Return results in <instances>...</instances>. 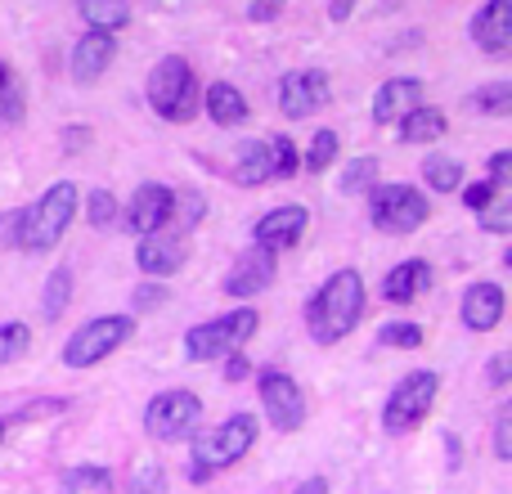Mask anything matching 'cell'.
Segmentation results:
<instances>
[{
    "label": "cell",
    "mask_w": 512,
    "mask_h": 494,
    "mask_svg": "<svg viewBox=\"0 0 512 494\" xmlns=\"http://www.w3.org/2000/svg\"><path fill=\"white\" fill-rule=\"evenodd\" d=\"M135 494H162V472L158 468H144L135 477Z\"/></svg>",
    "instance_id": "7bdbcfd3"
},
{
    "label": "cell",
    "mask_w": 512,
    "mask_h": 494,
    "mask_svg": "<svg viewBox=\"0 0 512 494\" xmlns=\"http://www.w3.org/2000/svg\"><path fill=\"white\" fill-rule=\"evenodd\" d=\"M135 261H140L144 274H153V279H162V274H176L180 265H185V247L180 239H171V234L153 230L140 239V252H135Z\"/></svg>",
    "instance_id": "ffe728a7"
},
{
    "label": "cell",
    "mask_w": 512,
    "mask_h": 494,
    "mask_svg": "<svg viewBox=\"0 0 512 494\" xmlns=\"http://www.w3.org/2000/svg\"><path fill=\"white\" fill-rule=\"evenodd\" d=\"M472 41L486 54L512 50V0H490V5H481V14L472 18Z\"/></svg>",
    "instance_id": "2e32d148"
},
{
    "label": "cell",
    "mask_w": 512,
    "mask_h": 494,
    "mask_svg": "<svg viewBox=\"0 0 512 494\" xmlns=\"http://www.w3.org/2000/svg\"><path fill=\"white\" fill-rule=\"evenodd\" d=\"M459 189H463V203H468L472 212H490V203H495V194H499L490 180H477V185H459Z\"/></svg>",
    "instance_id": "d590c367"
},
{
    "label": "cell",
    "mask_w": 512,
    "mask_h": 494,
    "mask_svg": "<svg viewBox=\"0 0 512 494\" xmlns=\"http://www.w3.org/2000/svg\"><path fill=\"white\" fill-rule=\"evenodd\" d=\"M486 230L490 234H508L512 230V203L495 207V212H486Z\"/></svg>",
    "instance_id": "ab89813d"
},
{
    "label": "cell",
    "mask_w": 512,
    "mask_h": 494,
    "mask_svg": "<svg viewBox=\"0 0 512 494\" xmlns=\"http://www.w3.org/2000/svg\"><path fill=\"white\" fill-rule=\"evenodd\" d=\"M77 203H81V194H77L72 180L50 185L32 207H23V221H18V247H23V252H50V247L63 239V230L72 225V216H77Z\"/></svg>",
    "instance_id": "7a4b0ae2"
},
{
    "label": "cell",
    "mask_w": 512,
    "mask_h": 494,
    "mask_svg": "<svg viewBox=\"0 0 512 494\" xmlns=\"http://www.w3.org/2000/svg\"><path fill=\"white\" fill-rule=\"evenodd\" d=\"M23 122V86H18L14 68L0 63V126H18Z\"/></svg>",
    "instance_id": "484cf974"
},
{
    "label": "cell",
    "mask_w": 512,
    "mask_h": 494,
    "mask_svg": "<svg viewBox=\"0 0 512 494\" xmlns=\"http://www.w3.org/2000/svg\"><path fill=\"white\" fill-rule=\"evenodd\" d=\"M382 346H396V351H418L423 346V328L418 324H382Z\"/></svg>",
    "instance_id": "d6a6232c"
},
{
    "label": "cell",
    "mask_w": 512,
    "mask_h": 494,
    "mask_svg": "<svg viewBox=\"0 0 512 494\" xmlns=\"http://www.w3.org/2000/svg\"><path fill=\"white\" fill-rule=\"evenodd\" d=\"M86 212H90V225H99V230H104V225L117 221V198L108 194V189H95V194L86 198Z\"/></svg>",
    "instance_id": "e575fe53"
},
{
    "label": "cell",
    "mask_w": 512,
    "mask_h": 494,
    "mask_svg": "<svg viewBox=\"0 0 512 494\" xmlns=\"http://www.w3.org/2000/svg\"><path fill=\"white\" fill-rule=\"evenodd\" d=\"M131 333H135L131 315H99V319H90L86 328H77V333L68 337V346H63V364H68V369H90V364L108 360L117 346L131 342Z\"/></svg>",
    "instance_id": "52a82bcc"
},
{
    "label": "cell",
    "mask_w": 512,
    "mask_h": 494,
    "mask_svg": "<svg viewBox=\"0 0 512 494\" xmlns=\"http://www.w3.org/2000/svg\"><path fill=\"white\" fill-rule=\"evenodd\" d=\"M499 319H504V288L499 283H472L463 292V324L472 333H490Z\"/></svg>",
    "instance_id": "d6986e66"
},
{
    "label": "cell",
    "mask_w": 512,
    "mask_h": 494,
    "mask_svg": "<svg viewBox=\"0 0 512 494\" xmlns=\"http://www.w3.org/2000/svg\"><path fill=\"white\" fill-rule=\"evenodd\" d=\"M364 315V279L355 270H337L333 279H324V288L310 297L306 306V324L310 337L319 346H333L360 324Z\"/></svg>",
    "instance_id": "6da1fadb"
},
{
    "label": "cell",
    "mask_w": 512,
    "mask_h": 494,
    "mask_svg": "<svg viewBox=\"0 0 512 494\" xmlns=\"http://www.w3.org/2000/svg\"><path fill=\"white\" fill-rule=\"evenodd\" d=\"M167 301V288H158V283H144V288H135V310H153Z\"/></svg>",
    "instance_id": "f35d334b"
},
{
    "label": "cell",
    "mask_w": 512,
    "mask_h": 494,
    "mask_svg": "<svg viewBox=\"0 0 512 494\" xmlns=\"http://www.w3.org/2000/svg\"><path fill=\"white\" fill-rule=\"evenodd\" d=\"M468 108L486 117H508L512 113V81H495V86H481L468 95Z\"/></svg>",
    "instance_id": "d4e9b609"
},
{
    "label": "cell",
    "mask_w": 512,
    "mask_h": 494,
    "mask_svg": "<svg viewBox=\"0 0 512 494\" xmlns=\"http://www.w3.org/2000/svg\"><path fill=\"white\" fill-rule=\"evenodd\" d=\"M436 396H441V378L432 369H418V373H405V378L391 387L387 396V409H382V427L387 436H405L432 414Z\"/></svg>",
    "instance_id": "5b68a950"
},
{
    "label": "cell",
    "mask_w": 512,
    "mask_h": 494,
    "mask_svg": "<svg viewBox=\"0 0 512 494\" xmlns=\"http://www.w3.org/2000/svg\"><path fill=\"white\" fill-rule=\"evenodd\" d=\"M113 486V472L108 468H72L63 477V494H81V490H104Z\"/></svg>",
    "instance_id": "4dcf8cb0"
},
{
    "label": "cell",
    "mask_w": 512,
    "mask_h": 494,
    "mask_svg": "<svg viewBox=\"0 0 512 494\" xmlns=\"http://www.w3.org/2000/svg\"><path fill=\"white\" fill-rule=\"evenodd\" d=\"M81 18H86L95 32H117L131 18V5L126 0H81Z\"/></svg>",
    "instance_id": "cb8c5ba5"
},
{
    "label": "cell",
    "mask_w": 512,
    "mask_h": 494,
    "mask_svg": "<svg viewBox=\"0 0 512 494\" xmlns=\"http://www.w3.org/2000/svg\"><path fill=\"white\" fill-rule=\"evenodd\" d=\"M171 189L167 185H140V194L131 198V207H126V230L131 234H153L162 230V225L171 221Z\"/></svg>",
    "instance_id": "9a60e30c"
},
{
    "label": "cell",
    "mask_w": 512,
    "mask_h": 494,
    "mask_svg": "<svg viewBox=\"0 0 512 494\" xmlns=\"http://www.w3.org/2000/svg\"><path fill=\"white\" fill-rule=\"evenodd\" d=\"M149 104L153 113H162L167 122H189L198 113V77L189 68V59L167 54L158 68L149 72Z\"/></svg>",
    "instance_id": "277c9868"
},
{
    "label": "cell",
    "mask_w": 512,
    "mask_h": 494,
    "mask_svg": "<svg viewBox=\"0 0 512 494\" xmlns=\"http://www.w3.org/2000/svg\"><path fill=\"white\" fill-rule=\"evenodd\" d=\"M27 346H32L27 324H0V364H14Z\"/></svg>",
    "instance_id": "1f68e13d"
},
{
    "label": "cell",
    "mask_w": 512,
    "mask_h": 494,
    "mask_svg": "<svg viewBox=\"0 0 512 494\" xmlns=\"http://www.w3.org/2000/svg\"><path fill=\"white\" fill-rule=\"evenodd\" d=\"M274 283V252L270 247H248V252L234 261V270L225 274V292L230 297H256V292H265Z\"/></svg>",
    "instance_id": "4fadbf2b"
},
{
    "label": "cell",
    "mask_w": 512,
    "mask_h": 494,
    "mask_svg": "<svg viewBox=\"0 0 512 494\" xmlns=\"http://www.w3.org/2000/svg\"><path fill=\"white\" fill-rule=\"evenodd\" d=\"M203 104H207V117H212L216 126H243V122H248V99H243V90L230 86V81L207 86Z\"/></svg>",
    "instance_id": "7402d4cb"
},
{
    "label": "cell",
    "mask_w": 512,
    "mask_h": 494,
    "mask_svg": "<svg viewBox=\"0 0 512 494\" xmlns=\"http://www.w3.org/2000/svg\"><path fill=\"white\" fill-rule=\"evenodd\" d=\"M490 185H495L499 194L512 185V153H495V158H490Z\"/></svg>",
    "instance_id": "74e56055"
},
{
    "label": "cell",
    "mask_w": 512,
    "mask_h": 494,
    "mask_svg": "<svg viewBox=\"0 0 512 494\" xmlns=\"http://www.w3.org/2000/svg\"><path fill=\"white\" fill-rule=\"evenodd\" d=\"M337 149H342V144H337V135H333V131H315V140H310V153L301 158V167L315 171V176H319V171H328V162L337 158Z\"/></svg>",
    "instance_id": "f1b7e54d"
},
{
    "label": "cell",
    "mask_w": 512,
    "mask_h": 494,
    "mask_svg": "<svg viewBox=\"0 0 512 494\" xmlns=\"http://www.w3.org/2000/svg\"><path fill=\"white\" fill-rule=\"evenodd\" d=\"M256 310H234V315H225V319H212V324H198V328H189V337H185V355L189 360H221V355H230V351H239L243 342L256 333Z\"/></svg>",
    "instance_id": "ba28073f"
},
{
    "label": "cell",
    "mask_w": 512,
    "mask_h": 494,
    "mask_svg": "<svg viewBox=\"0 0 512 494\" xmlns=\"http://www.w3.org/2000/svg\"><path fill=\"white\" fill-rule=\"evenodd\" d=\"M418 95H423V86H418L414 77L382 81L378 95H373V122H378V126H396L409 108H418Z\"/></svg>",
    "instance_id": "ac0fdd59"
},
{
    "label": "cell",
    "mask_w": 512,
    "mask_h": 494,
    "mask_svg": "<svg viewBox=\"0 0 512 494\" xmlns=\"http://www.w3.org/2000/svg\"><path fill=\"white\" fill-rule=\"evenodd\" d=\"M495 454L499 459H512V409L504 405L495 418Z\"/></svg>",
    "instance_id": "8d00e7d4"
},
{
    "label": "cell",
    "mask_w": 512,
    "mask_h": 494,
    "mask_svg": "<svg viewBox=\"0 0 512 494\" xmlns=\"http://www.w3.org/2000/svg\"><path fill=\"white\" fill-rule=\"evenodd\" d=\"M306 207H274L270 216H261L252 230V239L261 247H270V252H283V247H297L306 239Z\"/></svg>",
    "instance_id": "5bb4252c"
},
{
    "label": "cell",
    "mask_w": 512,
    "mask_h": 494,
    "mask_svg": "<svg viewBox=\"0 0 512 494\" xmlns=\"http://www.w3.org/2000/svg\"><path fill=\"white\" fill-rule=\"evenodd\" d=\"M113 59H117V36L113 32H95V27H90V32L72 45V77L95 81V77H104V68Z\"/></svg>",
    "instance_id": "e0dca14e"
},
{
    "label": "cell",
    "mask_w": 512,
    "mask_h": 494,
    "mask_svg": "<svg viewBox=\"0 0 512 494\" xmlns=\"http://www.w3.org/2000/svg\"><path fill=\"white\" fill-rule=\"evenodd\" d=\"M279 9H283V0H256L248 9V18L252 23H270V18H279Z\"/></svg>",
    "instance_id": "b9f144b4"
},
{
    "label": "cell",
    "mask_w": 512,
    "mask_h": 494,
    "mask_svg": "<svg viewBox=\"0 0 512 494\" xmlns=\"http://www.w3.org/2000/svg\"><path fill=\"white\" fill-rule=\"evenodd\" d=\"M351 5H355V0H333V5H328V18H333V23L351 18Z\"/></svg>",
    "instance_id": "bcb514c9"
},
{
    "label": "cell",
    "mask_w": 512,
    "mask_h": 494,
    "mask_svg": "<svg viewBox=\"0 0 512 494\" xmlns=\"http://www.w3.org/2000/svg\"><path fill=\"white\" fill-rule=\"evenodd\" d=\"M297 494H328V481H324V477H310V481H306V486H301Z\"/></svg>",
    "instance_id": "7dc6e473"
},
{
    "label": "cell",
    "mask_w": 512,
    "mask_h": 494,
    "mask_svg": "<svg viewBox=\"0 0 512 494\" xmlns=\"http://www.w3.org/2000/svg\"><path fill=\"white\" fill-rule=\"evenodd\" d=\"M432 265L427 261H405V265H396V270L382 279V297L391 301V306H405V301H414V297H423V292H432Z\"/></svg>",
    "instance_id": "44dd1931"
},
{
    "label": "cell",
    "mask_w": 512,
    "mask_h": 494,
    "mask_svg": "<svg viewBox=\"0 0 512 494\" xmlns=\"http://www.w3.org/2000/svg\"><path fill=\"white\" fill-rule=\"evenodd\" d=\"M301 167L297 144L288 135H270V140H248L239 144V167L234 180L239 185H265V180H292Z\"/></svg>",
    "instance_id": "8992f818"
},
{
    "label": "cell",
    "mask_w": 512,
    "mask_h": 494,
    "mask_svg": "<svg viewBox=\"0 0 512 494\" xmlns=\"http://www.w3.org/2000/svg\"><path fill=\"white\" fill-rule=\"evenodd\" d=\"M252 441H256V418L252 414H234V418H225L221 427H212V432L194 436V463H189V481H194V486L212 481V472L239 463L243 454L252 450Z\"/></svg>",
    "instance_id": "3957f363"
},
{
    "label": "cell",
    "mask_w": 512,
    "mask_h": 494,
    "mask_svg": "<svg viewBox=\"0 0 512 494\" xmlns=\"http://www.w3.org/2000/svg\"><path fill=\"white\" fill-rule=\"evenodd\" d=\"M0 436H5V423H0Z\"/></svg>",
    "instance_id": "c3c4849f"
},
{
    "label": "cell",
    "mask_w": 512,
    "mask_h": 494,
    "mask_svg": "<svg viewBox=\"0 0 512 494\" xmlns=\"http://www.w3.org/2000/svg\"><path fill=\"white\" fill-rule=\"evenodd\" d=\"M423 180L436 189V194H454V189L463 185V167L454 158H441V153H432V158L423 162Z\"/></svg>",
    "instance_id": "4316f807"
},
{
    "label": "cell",
    "mask_w": 512,
    "mask_h": 494,
    "mask_svg": "<svg viewBox=\"0 0 512 494\" xmlns=\"http://www.w3.org/2000/svg\"><path fill=\"white\" fill-rule=\"evenodd\" d=\"M18 221H23V212H9V216H0V243L18 247Z\"/></svg>",
    "instance_id": "ee69618b"
},
{
    "label": "cell",
    "mask_w": 512,
    "mask_h": 494,
    "mask_svg": "<svg viewBox=\"0 0 512 494\" xmlns=\"http://www.w3.org/2000/svg\"><path fill=\"white\" fill-rule=\"evenodd\" d=\"M198 418H203V400L194 391H162L144 409V432L158 441H185L198 427Z\"/></svg>",
    "instance_id": "9c48e42d"
},
{
    "label": "cell",
    "mask_w": 512,
    "mask_h": 494,
    "mask_svg": "<svg viewBox=\"0 0 512 494\" xmlns=\"http://www.w3.org/2000/svg\"><path fill=\"white\" fill-rule=\"evenodd\" d=\"M261 409L279 432H297L306 423V396L301 387L288 378V373H261Z\"/></svg>",
    "instance_id": "8fae6325"
},
{
    "label": "cell",
    "mask_w": 512,
    "mask_h": 494,
    "mask_svg": "<svg viewBox=\"0 0 512 494\" xmlns=\"http://www.w3.org/2000/svg\"><path fill=\"white\" fill-rule=\"evenodd\" d=\"M450 131V122H445V113L441 108H409L405 117H400V140L405 144H432V140H441V135Z\"/></svg>",
    "instance_id": "603a6c76"
},
{
    "label": "cell",
    "mask_w": 512,
    "mask_h": 494,
    "mask_svg": "<svg viewBox=\"0 0 512 494\" xmlns=\"http://www.w3.org/2000/svg\"><path fill=\"white\" fill-rule=\"evenodd\" d=\"M203 212H207L203 194H176L171 198V221H180V225H198L203 221Z\"/></svg>",
    "instance_id": "836d02e7"
},
{
    "label": "cell",
    "mask_w": 512,
    "mask_h": 494,
    "mask_svg": "<svg viewBox=\"0 0 512 494\" xmlns=\"http://www.w3.org/2000/svg\"><path fill=\"white\" fill-rule=\"evenodd\" d=\"M427 198L414 185H382L373 189V225L382 234H414L427 221Z\"/></svg>",
    "instance_id": "30bf717a"
},
{
    "label": "cell",
    "mask_w": 512,
    "mask_h": 494,
    "mask_svg": "<svg viewBox=\"0 0 512 494\" xmlns=\"http://www.w3.org/2000/svg\"><path fill=\"white\" fill-rule=\"evenodd\" d=\"M328 99H333V81H328V72H319V68L288 72V77L279 81L283 117H315Z\"/></svg>",
    "instance_id": "7c38bea8"
},
{
    "label": "cell",
    "mask_w": 512,
    "mask_h": 494,
    "mask_svg": "<svg viewBox=\"0 0 512 494\" xmlns=\"http://www.w3.org/2000/svg\"><path fill=\"white\" fill-rule=\"evenodd\" d=\"M72 301V270H54L45 279V297H41V315L45 319H59Z\"/></svg>",
    "instance_id": "83f0119b"
},
{
    "label": "cell",
    "mask_w": 512,
    "mask_h": 494,
    "mask_svg": "<svg viewBox=\"0 0 512 494\" xmlns=\"http://www.w3.org/2000/svg\"><path fill=\"white\" fill-rule=\"evenodd\" d=\"M508 373H512V355H495V360H490V382H495V387H504Z\"/></svg>",
    "instance_id": "f6af8a7d"
},
{
    "label": "cell",
    "mask_w": 512,
    "mask_h": 494,
    "mask_svg": "<svg viewBox=\"0 0 512 494\" xmlns=\"http://www.w3.org/2000/svg\"><path fill=\"white\" fill-rule=\"evenodd\" d=\"M373 180H378V158H355L351 167L342 171V189H346V194H369Z\"/></svg>",
    "instance_id": "f546056e"
},
{
    "label": "cell",
    "mask_w": 512,
    "mask_h": 494,
    "mask_svg": "<svg viewBox=\"0 0 512 494\" xmlns=\"http://www.w3.org/2000/svg\"><path fill=\"white\" fill-rule=\"evenodd\" d=\"M221 360H225V382H243V378H248V360H243L239 351L221 355Z\"/></svg>",
    "instance_id": "60d3db41"
}]
</instances>
